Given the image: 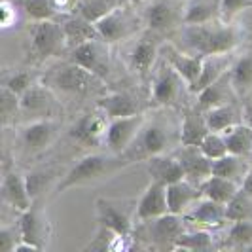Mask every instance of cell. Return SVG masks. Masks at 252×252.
<instances>
[{
    "label": "cell",
    "instance_id": "6da1fadb",
    "mask_svg": "<svg viewBox=\"0 0 252 252\" xmlns=\"http://www.w3.org/2000/svg\"><path fill=\"white\" fill-rule=\"evenodd\" d=\"M182 36L186 46L199 55L229 53L239 42V32L235 27L229 23L213 25V21L199 25H184Z\"/></svg>",
    "mask_w": 252,
    "mask_h": 252
},
{
    "label": "cell",
    "instance_id": "7a4b0ae2",
    "mask_svg": "<svg viewBox=\"0 0 252 252\" xmlns=\"http://www.w3.org/2000/svg\"><path fill=\"white\" fill-rule=\"evenodd\" d=\"M42 82L55 93H64V95H91L101 91L102 86V78L72 61L51 68L42 78Z\"/></svg>",
    "mask_w": 252,
    "mask_h": 252
},
{
    "label": "cell",
    "instance_id": "3957f363",
    "mask_svg": "<svg viewBox=\"0 0 252 252\" xmlns=\"http://www.w3.org/2000/svg\"><path fill=\"white\" fill-rule=\"evenodd\" d=\"M116 167H118V163L110 156H104V154L84 156L82 159H78L70 167V171L57 184V191L63 193V191L74 188V186H82V184H88V182H93V180H99V178L110 175Z\"/></svg>",
    "mask_w": 252,
    "mask_h": 252
},
{
    "label": "cell",
    "instance_id": "277c9868",
    "mask_svg": "<svg viewBox=\"0 0 252 252\" xmlns=\"http://www.w3.org/2000/svg\"><path fill=\"white\" fill-rule=\"evenodd\" d=\"M29 38H31V55L34 61H46L48 57L59 53L63 46H66L63 25L55 23L53 19L34 21V25L29 31Z\"/></svg>",
    "mask_w": 252,
    "mask_h": 252
},
{
    "label": "cell",
    "instance_id": "5b68a950",
    "mask_svg": "<svg viewBox=\"0 0 252 252\" xmlns=\"http://www.w3.org/2000/svg\"><path fill=\"white\" fill-rule=\"evenodd\" d=\"M167 146H169V135L165 133V129L159 124H150V126H142L137 139L131 142V146L122 156L127 163L135 159L146 161L152 156L163 154Z\"/></svg>",
    "mask_w": 252,
    "mask_h": 252
},
{
    "label": "cell",
    "instance_id": "8992f818",
    "mask_svg": "<svg viewBox=\"0 0 252 252\" xmlns=\"http://www.w3.org/2000/svg\"><path fill=\"white\" fill-rule=\"evenodd\" d=\"M106 44L108 42H104L102 38H95L86 44H80L70 50V61L104 80L110 70V57H108Z\"/></svg>",
    "mask_w": 252,
    "mask_h": 252
},
{
    "label": "cell",
    "instance_id": "52a82bcc",
    "mask_svg": "<svg viewBox=\"0 0 252 252\" xmlns=\"http://www.w3.org/2000/svg\"><path fill=\"white\" fill-rule=\"evenodd\" d=\"M144 122L146 120L140 112L133 114V116H124V118H112L108 124L106 139H104V144L108 146V150L122 156L131 146V142L137 139Z\"/></svg>",
    "mask_w": 252,
    "mask_h": 252
},
{
    "label": "cell",
    "instance_id": "ba28073f",
    "mask_svg": "<svg viewBox=\"0 0 252 252\" xmlns=\"http://www.w3.org/2000/svg\"><path fill=\"white\" fill-rule=\"evenodd\" d=\"M108 124H110V118L102 112L101 108L95 112H88L82 118H78V122L70 127V137L84 146L97 148V146L104 144Z\"/></svg>",
    "mask_w": 252,
    "mask_h": 252
},
{
    "label": "cell",
    "instance_id": "9c48e42d",
    "mask_svg": "<svg viewBox=\"0 0 252 252\" xmlns=\"http://www.w3.org/2000/svg\"><path fill=\"white\" fill-rule=\"evenodd\" d=\"M182 84H186L184 78L165 61L159 66V70L156 72V76H154V82H152V101L156 102V104H159V106L173 104L178 99Z\"/></svg>",
    "mask_w": 252,
    "mask_h": 252
},
{
    "label": "cell",
    "instance_id": "30bf717a",
    "mask_svg": "<svg viewBox=\"0 0 252 252\" xmlns=\"http://www.w3.org/2000/svg\"><path fill=\"white\" fill-rule=\"evenodd\" d=\"M57 110L59 104L55 101V91L48 88L44 82L32 84L21 95V112L32 114L38 118H53Z\"/></svg>",
    "mask_w": 252,
    "mask_h": 252
},
{
    "label": "cell",
    "instance_id": "8fae6325",
    "mask_svg": "<svg viewBox=\"0 0 252 252\" xmlns=\"http://www.w3.org/2000/svg\"><path fill=\"white\" fill-rule=\"evenodd\" d=\"M169 213V203H167V186L161 182L152 180L144 193L140 195L137 209H135V220L137 222H148L158 216H163Z\"/></svg>",
    "mask_w": 252,
    "mask_h": 252
},
{
    "label": "cell",
    "instance_id": "7c38bea8",
    "mask_svg": "<svg viewBox=\"0 0 252 252\" xmlns=\"http://www.w3.org/2000/svg\"><path fill=\"white\" fill-rule=\"evenodd\" d=\"M133 23L135 21H133V15L129 12L127 4H120L116 10L104 15L101 21H97L95 27L99 31V36L104 42L112 44V42H120L122 38L129 36L133 31Z\"/></svg>",
    "mask_w": 252,
    "mask_h": 252
},
{
    "label": "cell",
    "instance_id": "4fadbf2b",
    "mask_svg": "<svg viewBox=\"0 0 252 252\" xmlns=\"http://www.w3.org/2000/svg\"><path fill=\"white\" fill-rule=\"evenodd\" d=\"M175 156L184 169V178L191 180L193 184H201L205 178L213 175V159H209L199 146L182 144L178 152H175Z\"/></svg>",
    "mask_w": 252,
    "mask_h": 252
},
{
    "label": "cell",
    "instance_id": "5bb4252c",
    "mask_svg": "<svg viewBox=\"0 0 252 252\" xmlns=\"http://www.w3.org/2000/svg\"><path fill=\"white\" fill-rule=\"evenodd\" d=\"M182 233H184V224L180 220V215L167 213L154 220H148V237L156 247L175 249V243Z\"/></svg>",
    "mask_w": 252,
    "mask_h": 252
},
{
    "label": "cell",
    "instance_id": "9a60e30c",
    "mask_svg": "<svg viewBox=\"0 0 252 252\" xmlns=\"http://www.w3.org/2000/svg\"><path fill=\"white\" fill-rule=\"evenodd\" d=\"M203 197L199 184H193L188 178L177 180L167 186V203L169 213L173 215H186L189 209Z\"/></svg>",
    "mask_w": 252,
    "mask_h": 252
},
{
    "label": "cell",
    "instance_id": "2e32d148",
    "mask_svg": "<svg viewBox=\"0 0 252 252\" xmlns=\"http://www.w3.org/2000/svg\"><path fill=\"white\" fill-rule=\"evenodd\" d=\"M165 61L184 78L186 86H188V89L191 91L193 86L197 84L199 76H201L203 55H199V53L188 55V53L177 50V48H173V46H167V48H165Z\"/></svg>",
    "mask_w": 252,
    "mask_h": 252
},
{
    "label": "cell",
    "instance_id": "e0dca14e",
    "mask_svg": "<svg viewBox=\"0 0 252 252\" xmlns=\"http://www.w3.org/2000/svg\"><path fill=\"white\" fill-rule=\"evenodd\" d=\"M186 220L189 224L203 227H220L224 222H227V213L224 203L213 201L209 197H201L195 203L188 213H186Z\"/></svg>",
    "mask_w": 252,
    "mask_h": 252
},
{
    "label": "cell",
    "instance_id": "ac0fdd59",
    "mask_svg": "<svg viewBox=\"0 0 252 252\" xmlns=\"http://www.w3.org/2000/svg\"><path fill=\"white\" fill-rule=\"evenodd\" d=\"M146 173L150 175L152 180L161 182L165 186L184 178V169H182V165L175 154L173 156L158 154V156L148 158L146 159Z\"/></svg>",
    "mask_w": 252,
    "mask_h": 252
},
{
    "label": "cell",
    "instance_id": "d6986e66",
    "mask_svg": "<svg viewBox=\"0 0 252 252\" xmlns=\"http://www.w3.org/2000/svg\"><path fill=\"white\" fill-rule=\"evenodd\" d=\"M97 220L99 226L110 227L118 235H126L129 237L133 231V218L126 209H120L118 205L106 199H97Z\"/></svg>",
    "mask_w": 252,
    "mask_h": 252
},
{
    "label": "cell",
    "instance_id": "ffe728a7",
    "mask_svg": "<svg viewBox=\"0 0 252 252\" xmlns=\"http://www.w3.org/2000/svg\"><path fill=\"white\" fill-rule=\"evenodd\" d=\"M19 231H21V239L27 243L36 245L38 249H46V241H48V222L42 218L40 211L34 205H31L27 211L21 213L19 220Z\"/></svg>",
    "mask_w": 252,
    "mask_h": 252
},
{
    "label": "cell",
    "instance_id": "44dd1931",
    "mask_svg": "<svg viewBox=\"0 0 252 252\" xmlns=\"http://www.w3.org/2000/svg\"><path fill=\"white\" fill-rule=\"evenodd\" d=\"M2 197L10 207H13L15 211L23 213L32 205V197L29 193V186H27V177L10 171L4 175L2 180Z\"/></svg>",
    "mask_w": 252,
    "mask_h": 252
},
{
    "label": "cell",
    "instance_id": "7402d4cb",
    "mask_svg": "<svg viewBox=\"0 0 252 252\" xmlns=\"http://www.w3.org/2000/svg\"><path fill=\"white\" fill-rule=\"evenodd\" d=\"M55 133L57 124L53 122V118H38L21 129V140L31 150H44L46 146H50Z\"/></svg>",
    "mask_w": 252,
    "mask_h": 252
},
{
    "label": "cell",
    "instance_id": "603a6c76",
    "mask_svg": "<svg viewBox=\"0 0 252 252\" xmlns=\"http://www.w3.org/2000/svg\"><path fill=\"white\" fill-rule=\"evenodd\" d=\"M61 25H63L64 42H66V46H68L70 50L76 48V46H80V44H86V42H89V40L101 38L95 23H91V21H88V19H84V17L78 15V13L68 15Z\"/></svg>",
    "mask_w": 252,
    "mask_h": 252
},
{
    "label": "cell",
    "instance_id": "cb8c5ba5",
    "mask_svg": "<svg viewBox=\"0 0 252 252\" xmlns=\"http://www.w3.org/2000/svg\"><path fill=\"white\" fill-rule=\"evenodd\" d=\"M231 68V61H229V53H213V55H203V68L201 76L197 80V84L193 86V93H199L201 89L207 86L215 84L216 80H220L224 74H227Z\"/></svg>",
    "mask_w": 252,
    "mask_h": 252
},
{
    "label": "cell",
    "instance_id": "d4e9b609",
    "mask_svg": "<svg viewBox=\"0 0 252 252\" xmlns=\"http://www.w3.org/2000/svg\"><path fill=\"white\" fill-rule=\"evenodd\" d=\"M97 108H101L110 120L112 118H124V116H133L139 114V104L137 101L122 91H114V93H106L104 97L97 99Z\"/></svg>",
    "mask_w": 252,
    "mask_h": 252
},
{
    "label": "cell",
    "instance_id": "484cf974",
    "mask_svg": "<svg viewBox=\"0 0 252 252\" xmlns=\"http://www.w3.org/2000/svg\"><path fill=\"white\" fill-rule=\"evenodd\" d=\"M156 57H158V44L152 38L142 36L129 51V66L133 72L144 76L154 66Z\"/></svg>",
    "mask_w": 252,
    "mask_h": 252
},
{
    "label": "cell",
    "instance_id": "4316f807",
    "mask_svg": "<svg viewBox=\"0 0 252 252\" xmlns=\"http://www.w3.org/2000/svg\"><path fill=\"white\" fill-rule=\"evenodd\" d=\"M209 131L211 129L207 126L205 116H201L197 110H186L182 116V124H180V144L199 146Z\"/></svg>",
    "mask_w": 252,
    "mask_h": 252
},
{
    "label": "cell",
    "instance_id": "83f0119b",
    "mask_svg": "<svg viewBox=\"0 0 252 252\" xmlns=\"http://www.w3.org/2000/svg\"><path fill=\"white\" fill-rule=\"evenodd\" d=\"M199 188H201L203 197H209V199H213V201L227 205V203L239 193L241 186L237 182L229 180V178L211 175V177L205 178L201 184H199Z\"/></svg>",
    "mask_w": 252,
    "mask_h": 252
},
{
    "label": "cell",
    "instance_id": "f1b7e54d",
    "mask_svg": "<svg viewBox=\"0 0 252 252\" xmlns=\"http://www.w3.org/2000/svg\"><path fill=\"white\" fill-rule=\"evenodd\" d=\"M249 158H243V156H235V154H226L222 158H218L213 161V175H218V177L229 178L237 184H243L245 177L249 175L251 167L247 163Z\"/></svg>",
    "mask_w": 252,
    "mask_h": 252
},
{
    "label": "cell",
    "instance_id": "f546056e",
    "mask_svg": "<svg viewBox=\"0 0 252 252\" xmlns=\"http://www.w3.org/2000/svg\"><path fill=\"white\" fill-rule=\"evenodd\" d=\"M231 88V82H229V72L224 74L220 80H216L215 84L207 86L205 89H201L197 95V108L199 110H211L215 106L220 104H226L227 102V91Z\"/></svg>",
    "mask_w": 252,
    "mask_h": 252
},
{
    "label": "cell",
    "instance_id": "4dcf8cb0",
    "mask_svg": "<svg viewBox=\"0 0 252 252\" xmlns=\"http://www.w3.org/2000/svg\"><path fill=\"white\" fill-rule=\"evenodd\" d=\"M220 15V0H191L184 12V25L211 23Z\"/></svg>",
    "mask_w": 252,
    "mask_h": 252
},
{
    "label": "cell",
    "instance_id": "1f68e13d",
    "mask_svg": "<svg viewBox=\"0 0 252 252\" xmlns=\"http://www.w3.org/2000/svg\"><path fill=\"white\" fill-rule=\"evenodd\" d=\"M227 142V152L243 156V158H252V127L247 126L245 122H241L231 129H227L224 133Z\"/></svg>",
    "mask_w": 252,
    "mask_h": 252
},
{
    "label": "cell",
    "instance_id": "d6a6232c",
    "mask_svg": "<svg viewBox=\"0 0 252 252\" xmlns=\"http://www.w3.org/2000/svg\"><path fill=\"white\" fill-rule=\"evenodd\" d=\"M144 19L152 31H167L177 23V13L171 4H167L163 0H156L146 8Z\"/></svg>",
    "mask_w": 252,
    "mask_h": 252
},
{
    "label": "cell",
    "instance_id": "836d02e7",
    "mask_svg": "<svg viewBox=\"0 0 252 252\" xmlns=\"http://www.w3.org/2000/svg\"><path fill=\"white\" fill-rule=\"evenodd\" d=\"M205 120H207L209 129H211V131H216V133H226L227 129H231L233 126L241 124L239 112H237L235 106L229 104V102L207 110Z\"/></svg>",
    "mask_w": 252,
    "mask_h": 252
},
{
    "label": "cell",
    "instance_id": "e575fe53",
    "mask_svg": "<svg viewBox=\"0 0 252 252\" xmlns=\"http://www.w3.org/2000/svg\"><path fill=\"white\" fill-rule=\"evenodd\" d=\"M229 82L235 93H247L252 88V53L239 57L229 68Z\"/></svg>",
    "mask_w": 252,
    "mask_h": 252
},
{
    "label": "cell",
    "instance_id": "d590c367",
    "mask_svg": "<svg viewBox=\"0 0 252 252\" xmlns=\"http://www.w3.org/2000/svg\"><path fill=\"white\" fill-rule=\"evenodd\" d=\"M120 4H122L120 0H78L76 13L91 23H97L104 15H108L112 10H116Z\"/></svg>",
    "mask_w": 252,
    "mask_h": 252
},
{
    "label": "cell",
    "instance_id": "8d00e7d4",
    "mask_svg": "<svg viewBox=\"0 0 252 252\" xmlns=\"http://www.w3.org/2000/svg\"><path fill=\"white\" fill-rule=\"evenodd\" d=\"M213 237L205 229H195V231H184L175 243V249H184V251H211L213 249Z\"/></svg>",
    "mask_w": 252,
    "mask_h": 252
},
{
    "label": "cell",
    "instance_id": "74e56055",
    "mask_svg": "<svg viewBox=\"0 0 252 252\" xmlns=\"http://www.w3.org/2000/svg\"><path fill=\"white\" fill-rule=\"evenodd\" d=\"M21 10L32 19V21H46V19H55L59 15L51 0H19Z\"/></svg>",
    "mask_w": 252,
    "mask_h": 252
},
{
    "label": "cell",
    "instance_id": "f35d334b",
    "mask_svg": "<svg viewBox=\"0 0 252 252\" xmlns=\"http://www.w3.org/2000/svg\"><path fill=\"white\" fill-rule=\"evenodd\" d=\"M199 148L201 152L209 158V159H218V158H222V156H226L229 154L227 152V142H226V137H224V133H216V131H209L207 133V137L201 140V144H199Z\"/></svg>",
    "mask_w": 252,
    "mask_h": 252
},
{
    "label": "cell",
    "instance_id": "ab89813d",
    "mask_svg": "<svg viewBox=\"0 0 252 252\" xmlns=\"http://www.w3.org/2000/svg\"><path fill=\"white\" fill-rule=\"evenodd\" d=\"M227 241L231 247H237V249H247L252 243V222L251 220H237L233 222L229 227V233H227Z\"/></svg>",
    "mask_w": 252,
    "mask_h": 252
},
{
    "label": "cell",
    "instance_id": "60d3db41",
    "mask_svg": "<svg viewBox=\"0 0 252 252\" xmlns=\"http://www.w3.org/2000/svg\"><path fill=\"white\" fill-rule=\"evenodd\" d=\"M17 112H21V97L17 93H13L12 89L2 86V91H0V116H2V124L4 126L10 124V120Z\"/></svg>",
    "mask_w": 252,
    "mask_h": 252
},
{
    "label": "cell",
    "instance_id": "b9f144b4",
    "mask_svg": "<svg viewBox=\"0 0 252 252\" xmlns=\"http://www.w3.org/2000/svg\"><path fill=\"white\" fill-rule=\"evenodd\" d=\"M249 195L243 193L239 189V193L226 205L227 220L229 222H237V220H249L251 216V203H249Z\"/></svg>",
    "mask_w": 252,
    "mask_h": 252
},
{
    "label": "cell",
    "instance_id": "7bdbcfd3",
    "mask_svg": "<svg viewBox=\"0 0 252 252\" xmlns=\"http://www.w3.org/2000/svg\"><path fill=\"white\" fill-rule=\"evenodd\" d=\"M116 237H118V233L112 231L110 227L99 226V231H97L95 239L86 247V251H112Z\"/></svg>",
    "mask_w": 252,
    "mask_h": 252
},
{
    "label": "cell",
    "instance_id": "ee69618b",
    "mask_svg": "<svg viewBox=\"0 0 252 252\" xmlns=\"http://www.w3.org/2000/svg\"><path fill=\"white\" fill-rule=\"evenodd\" d=\"M51 180H53V171H34L31 175H27V186H29L31 197L32 199L38 197Z\"/></svg>",
    "mask_w": 252,
    "mask_h": 252
},
{
    "label": "cell",
    "instance_id": "f6af8a7d",
    "mask_svg": "<svg viewBox=\"0 0 252 252\" xmlns=\"http://www.w3.org/2000/svg\"><path fill=\"white\" fill-rule=\"evenodd\" d=\"M32 84H34V80H32L31 72H27V70L15 72V74H12L6 82H4V86H6L8 89H12L13 93H17L19 97H21Z\"/></svg>",
    "mask_w": 252,
    "mask_h": 252
},
{
    "label": "cell",
    "instance_id": "bcb514c9",
    "mask_svg": "<svg viewBox=\"0 0 252 252\" xmlns=\"http://www.w3.org/2000/svg\"><path fill=\"white\" fill-rule=\"evenodd\" d=\"M21 239V231H19V224L13 226H4L0 229V251L2 252H13L17 243Z\"/></svg>",
    "mask_w": 252,
    "mask_h": 252
},
{
    "label": "cell",
    "instance_id": "7dc6e473",
    "mask_svg": "<svg viewBox=\"0 0 252 252\" xmlns=\"http://www.w3.org/2000/svg\"><path fill=\"white\" fill-rule=\"evenodd\" d=\"M252 6V0H220V17L229 21L233 15Z\"/></svg>",
    "mask_w": 252,
    "mask_h": 252
},
{
    "label": "cell",
    "instance_id": "c3c4849f",
    "mask_svg": "<svg viewBox=\"0 0 252 252\" xmlns=\"http://www.w3.org/2000/svg\"><path fill=\"white\" fill-rule=\"evenodd\" d=\"M17 21V10H15V0H2L0 2V27L10 29Z\"/></svg>",
    "mask_w": 252,
    "mask_h": 252
},
{
    "label": "cell",
    "instance_id": "681fc988",
    "mask_svg": "<svg viewBox=\"0 0 252 252\" xmlns=\"http://www.w3.org/2000/svg\"><path fill=\"white\" fill-rule=\"evenodd\" d=\"M57 13L61 15H72L76 13V6H78V0H51Z\"/></svg>",
    "mask_w": 252,
    "mask_h": 252
},
{
    "label": "cell",
    "instance_id": "f907efd6",
    "mask_svg": "<svg viewBox=\"0 0 252 252\" xmlns=\"http://www.w3.org/2000/svg\"><path fill=\"white\" fill-rule=\"evenodd\" d=\"M241 191H243V193H247L249 197H252V169L249 171V175L245 177V180H243V184H241Z\"/></svg>",
    "mask_w": 252,
    "mask_h": 252
},
{
    "label": "cell",
    "instance_id": "816d5d0a",
    "mask_svg": "<svg viewBox=\"0 0 252 252\" xmlns=\"http://www.w3.org/2000/svg\"><path fill=\"white\" fill-rule=\"evenodd\" d=\"M243 116H245V124L252 127V104H247V106H245Z\"/></svg>",
    "mask_w": 252,
    "mask_h": 252
},
{
    "label": "cell",
    "instance_id": "f5cc1de1",
    "mask_svg": "<svg viewBox=\"0 0 252 252\" xmlns=\"http://www.w3.org/2000/svg\"><path fill=\"white\" fill-rule=\"evenodd\" d=\"M122 4H129V2H133V0H120Z\"/></svg>",
    "mask_w": 252,
    "mask_h": 252
},
{
    "label": "cell",
    "instance_id": "db71d44e",
    "mask_svg": "<svg viewBox=\"0 0 252 252\" xmlns=\"http://www.w3.org/2000/svg\"><path fill=\"white\" fill-rule=\"evenodd\" d=\"M245 251H249V252H252V243H251V245H249V247H247V249H245Z\"/></svg>",
    "mask_w": 252,
    "mask_h": 252
}]
</instances>
